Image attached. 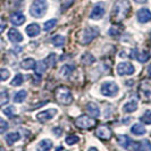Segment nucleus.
<instances>
[{"label":"nucleus","instance_id":"obj_1","mask_svg":"<svg viewBox=\"0 0 151 151\" xmlns=\"http://www.w3.org/2000/svg\"><path fill=\"white\" fill-rule=\"evenodd\" d=\"M129 10H131V4L129 0H117L111 10L110 21L114 24H119L129 16Z\"/></svg>","mask_w":151,"mask_h":151},{"label":"nucleus","instance_id":"obj_2","mask_svg":"<svg viewBox=\"0 0 151 151\" xmlns=\"http://www.w3.org/2000/svg\"><path fill=\"white\" fill-rule=\"evenodd\" d=\"M55 98L57 102L63 106H69L74 100L73 94L67 86H58L55 90Z\"/></svg>","mask_w":151,"mask_h":151},{"label":"nucleus","instance_id":"obj_3","mask_svg":"<svg viewBox=\"0 0 151 151\" xmlns=\"http://www.w3.org/2000/svg\"><path fill=\"white\" fill-rule=\"evenodd\" d=\"M99 35V29L97 27H85L84 30H82L78 34H77V40L81 45H89L91 43L94 39Z\"/></svg>","mask_w":151,"mask_h":151},{"label":"nucleus","instance_id":"obj_4","mask_svg":"<svg viewBox=\"0 0 151 151\" xmlns=\"http://www.w3.org/2000/svg\"><path fill=\"white\" fill-rule=\"evenodd\" d=\"M47 9H48L47 0H33L30 8V13L33 17L41 18L47 13Z\"/></svg>","mask_w":151,"mask_h":151},{"label":"nucleus","instance_id":"obj_5","mask_svg":"<svg viewBox=\"0 0 151 151\" xmlns=\"http://www.w3.org/2000/svg\"><path fill=\"white\" fill-rule=\"evenodd\" d=\"M117 142H118V144H119L121 147H123V148H124V149H126V150L139 151L140 142L131 140L127 135H118L117 136Z\"/></svg>","mask_w":151,"mask_h":151},{"label":"nucleus","instance_id":"obj_6","mask_svg":"<svg viewBox=\"0 0 151 151\" xmlns=\"http://www.w3.org/2000/svg\"><path fill=\"white\" fill-rule=\"evenodd\" d=\"M96 124H97L96 119L91 118L90 116H86V115H82L75 119V125L78 129H90L92 127H94Z\"/></svg>","mask_w":151,"mask_h":151},{"label":"nucleus","instance_id":"obj_7","mask_svg":"<svg viewBox=\"0 0 151 151\" xmlns=\"http://www.w3.org/2000/svg\"><path fill=\"white\" fill-rule=\"evenodd\" d=\"M118 85L113 82V81H108L101 85V93L106 97H116L118 94Z\"/></svg>","mask_w":151,"mask_h":151},{"label":"nucleus","instance_id":"obj_8","mask_svg":"<svg viewBox=\"0 0 151 151\" xmlns=\"http://www.w3.org/2000/svg\"><path fill=\"white\" fill-rule=\"evenodd\" d=\"M139 96L145 102H151V82L143 81L139 88Z\"/></svg>","mask_w":151,"mask_h":151},{"label":"nucleus","instance_id":"obj_9","mask_svg":"<svg viewBox=\"0 0 151 151\" xmlns=\"http://www.w3.org/2000/svg\"><path fill=\"white\" fill-rule=\"evenodd\" d=\"M96 135L100 140L108 141V140H110V137L113 135V131L110 129L108 125H99L96 129Z\"/></svg>","mask_w":151,"mask_h":151},{"label":"nucleus","instance_id":"obj_10","mask_svg":"<svg viewBox=\"0 0 151 151\" xmlns=\"http://www.w3.org/2000/svg\"><path fill=\"white\" fill-rule=\"evenodd\" d=\"M134 72H135L134 66L131 63L123 61L117 65V73L119 75H132V74H134Z\"/></svg>","mask_w":151,"mask_h":151},{"label":"nucleus","instance_id":"obj_11","mask_svg":"<svg viewBox=\"0 0 151 151\" xmlns=\"http://www.w3.org/2000/svg\"><path fill=\"white\" fill-rule=\"evenodd\" d=\"M151 55L147 50H137V49H134L131 51V58H134L137 61L140 63H147V61L150 59Z\"/></svg>","mask_w":151,"mask_h":151},{"label":"nucleus","instance_id":"obj_12","mask_svg":"<svg viewBox=\"0 0 151 151\" xmlns=\"http://www.w3.org/2000/svg\"><path fill=\"white\" fill-rule=\"evenodd\" d=\"M56 115H57V109L51 108V109H47V110H43V111L39 113L37 115V118H38V121L40 123H47L50 119H52Z\"/></svg>","mask_w":151,"mask_h":151},{"label":"nucleus","instance_id":"obj_13","mask_svg":"<svg viewBox=\"0 0 151 151\" xmlns=\"http://www.w3.org/2000/svg\"><path fill=\"white\" fill-rule=\"evenodd\" d=\"M105 12H106V9H105V5H104L102 2L97 4V5L93 7L92 12H91L90 18L91 19H96V21L101 19V18L104 17V15H105Z\"/></svg>","mask_w":151,"mask_h":151},{"label":"nucleus","instance_id":"obj_14","mask_svg":"<svg viewBox=\"0 0 151 151\" xmlns=\"http://www.w3.org/2000/svg\"><path fill=\"white\" fill-rule=\"evenodd\" d=\"M137 19L140 23H148L151 21V12L147 8H142L137 12Z\"/></svg>","mask_w":151,"mask_h":151},{"label":"nucleus","instance_id":"obj_15","mask_svg":"<svg viewBox=\"0 0 151 151\" xmlns=\"http://www.w3.org/2000/svg\"><path fill=\"white\" fill-rule=\"evenodd\" d=\"M10 22L15 26H19V25H22L23 23L25 22V16L23 15L22 13H19V12L13 13L10 15Z\"/></svg>","mask_w":151,"mask_h":151},{"label":"nucleus","instance_id":"obj_16","mask_svg":"<svg viewBox=\"0 0 151 151\" xmlns=\"http://www.w3.org/2000/svg\"><path fill=\"white\" fill-rule=\"evenodd\" d=\"M8 39L14 43H18V42L23 41V35L19 33V31H17L16 29H10L8 32Z\"/></svg>","mask_w":151,"mask_h":151},{"label":"nucleus","instance_id":"obj_17","mask_svg":"<svg viewBox=\"0 0 151 151\" xmlns=\"http://www.w3.org/2000/svg\"><path fill=\"white\" fill-rule=\"evenodd\" d=\"M40 26H39L37 23H32L30 24L27 27H26V33H27V35L31 37V38H34V37H38L39 34H40Z\"/></svg>","mask_w":151,"mask_h":151},{"label":"nucleus","instance_id":"obj_18","mask_svg":"<svg viewBox=\"0 0 151 151\" xmlns=\"http://www.w3.org/2000/svg\"><path fill=\"white\" fill-rule=\"evenodd\" d=\"M86 110H88L89 115H91L92 117H99L100 116V108L94 102H89L86 105Z\"/></svg>","mask_w":151,"mask_h":151},{"label":"nucleus","instance_id":"obj_19","mask_svg":"<svg viewBox=\"0 0 151 151\" xmlns=\"http://www.w3.org/2000/svg\"><path fill=\"white\" fill-rule=\"evenodd\" d=\"M74 69H75V67H74L73 65H68L67 64V65H64V66L61 67L59 74H60V76H63L64 78H69V76L73 74Z\"/></svg>","mask_w":151,"mask_h":151},{"label":"nucleus","instance_id":"obj_20","mask_svg":"<svg viewBox=\"0 0 151 151\" xmlns=\"http://www.w3.org/2000/svg\"><path fill=\"white\" fill-rule=\"evenodd\" d=\"M53 147L52 142L50 140H42L40 141L37 145V150L38 151H49Z\"/></svg>","mask_w":151,"mask_h":151},{"label":"nucleus","instance_id":"obj_21","mask_svg":"<svg viewBox=\"0 0 151 151\" xmlns=\"http://www.w3.org/2000/svg\"><path fill=\"white\" fill-rule=\"evenodd\" d=\"M136 109H137V102H136V100H131V101L126 102L123 106V111L127 114L133 113V111H135Z\"/></svg>","mask_w":151,"mask_h":151},{"label":"nucleus","instance_id":"obj_22","mask_svg":"<svg viewBox=\"0 0 151 151\" xmlns=\"http://www.w3.org/2000/svg\"><path fill=\"white\" fill-rule=\"evenodd\" d=\"M37 63L33 58H26L21 63V67L23 69H26V70H30V69H34L35 68Z\"/></svg>","mask_w":151,"mask_h":151},{"label":"nucleus","instance_id":"obj_23","mask_svg":"<svg viewBox=\"0 0 151 151\" xmlns=\"http://www.w3.org/2000/svg\"><path fill=\"white\" fill-rule=\"evenodd\" d=\"M131 132L136 136H140V135H143L147 133V129L144 127L143 125H141V124H134L133 126H132V129H131Z\"/></svg>","mask_w":151,"mask_h":151},{"label":"nucleus","instance_id":"obj_24","mask_svg":"<svg viewBox=\"0 0 151 151\" xmlns=\"http://www.w3.org/2000/svg\"><path fill=\"white\" fill-rule=\"evenodd\" d=\"M19 139H21L19 133H17V132H12V133H8L7 135H6V142H7L9 145H12V144H14L15 142H17Z\"/></svg>","mask_w":151,"mask_h":151},{"label":"nucleus","instance_id":"obj_25","mask_svg":"<svg viewBox=\"0 0 151 151\" xmlns=\"http://www.w3.org/2000/svg\"><path fill=\"white\" fill-rule=\"evenodd\" d=\"M82 63H83L84 65H86V66H90V65H92L94 61H96V58H94V56L92 55V53L90 52H85L82 56Z\"/></svg>","mask_w":151,"mask_h":151},{"label":"nucleus","instance_id":"obj_26","mask_svg":"<svg viewBox=\"0 0 151 151\" xmlns=\"http://www.w3.org/2000/svg\"><path fill=\"white\" fill-rule=\"evenodd\" d=\"M26 96H27V92L25 90L18 91L15 94V97H14V101H15L16 104H21V102H23L26 99Z\"/></svg>","mask_w":151,"mask_h":151},{"label":"nucleus","instance_id":"obj_27","mask_svg":"<svg viewBox=\"0 0 151 151\" xmlns=\"http://www.w3.org/2000/svg\"><path fill=\"white\" fill-rule=\"evenodd\" d=\"M51 42H52V45H56V47H61V45H64V43H65V37H64V35H60V34L55 35V37L51 39Z\"/></svg>","mask_w":151,"mask_h":151},{"label":"nucleus","instance_id":"obj_28","mask_svg":"<svg viewBox=\"0 0 151 151\" xmlns=\"http://www.w3.org/2000/svg\"><path fill=\"white\" fill-rule=\"evenodd\" d=\"M47 65H45V63L43 60L42 61H39V63H37V65H35V73L38 74V75H42L43 73L45 72V69H47Z\"/></svg>","mask_w":151,"mask_h":151},{"label":"nucleus","instance_id":"obj_29","mask_svg":"<svg viewBox=\"0 0 151 151\" xmlns=\"http://www.w3.org/2000/svg\"><path fill=\"white\" fill-rule=\"evenodd\" d=\"M140 121L145 125H151V110H145L143 115L140 117Z\"/></svg>","mask_w":151,"mask_h":151},{"label":"nucleus","instance_id":"obj_30","mask_svg":"<svg viewBox=\"0 0 151 151\" xmlns=\"http://www.w3.org/2000/svg\"><path fill=\"white\" fill-rule=\"evenodd\" d=\"M43 61L45 63L47 67H53V66L56 65V55H55V53L49 55V56H48Z\"/></svg>","mask_w":151,"mask_h":151},{"label":"nucleus","instance_id":"obj_31","mask_svg":"<svg viewBox=\"0 0 151 151\" xmlns=\"http://www.w3.org/2000/svg\"><path fill=\"white\" fill-rule=\"evenodd\" d=\"M139 151H151V143L148 140H143L140 142Z\"/></svg>","mask_w":151,"mask_h":151},{"label":"nucleus","instance_id":"obj_32","mask_svg":"<svg viewBox=\"0 0 151 151\" xmlns=\"http://www.w3.org/2000/svg\"><path fill=\"white\" fill-rule=\"evenodd\" d=\"M9 76H10V73H9L8 69H6V68H1L0 69V82L7 81L9 78Z\"/></svg>","mask_w":151,"mask_h":151},{"label":"nucleus","instance_id":"obj_33","mask_svg":"<svg viewBox=\"0 0 151 151\" xmlns=\"http://www.w3.org/2000/svg\"><path fill=\"white\" fill-rule=\"evenodd\" d=\"M56 24H57V19H50V21H48V22L45 23V25H43V30L45 31H51L56 26Z\"/></svg>","mask_w":151,"mask_h":151},{"label":"nucleus","instance_id":"obj_34","mask_svg":"<svg viewBox=\"0 0 151 151\" xmlns=\"http://www.w3.org/2000/svg\"><path fill=\"white\" fill-rule=\"evenodd\" d=\"M23 82H24V76H23L22 74H17V75L14 77V80L12 81V85L18 86V85H21Z\"/></svg>","mask_w":151,"mask_h":151},{"label":"nucleus","instance_id":"obj_35","mask_svg":"<svg viewBox=\"0 0 151 151\" xmlns=\"http://www.w3.org/2000/svg\"><path fill=\"white\" fill-rule=\"evenodd\" d=\"M80 141V139H78V136L77 135H74V134H72V135H68L66 137V143L68 145H73V144L77 143Z\"/></svg>","mask_w":151,"mask_h":151},{"label":"nucleus","instance_id":"obj_36","mask_svg":"<svg viewBox=\"0 0 151 151\" xmlns=\"http://www.w3.org/2000/svg\"><path fill=\"white\" fill-rule=\"evenodd\" d=\"M4 114H5V115H7L9 118H12V117L15 115V108H14L13 106L7 107V108H5V109H4Z\"/></svg>","mask_w":151,"mask_h":151},{"label":"nucleus","instance_id":"obj_37","mask_svg":"<svg viewBox=\"0 0 151 151\" xmlns=\"http://www.w3.org/2000/svg\"><path fill=\"white\" fill-rule=\"evenodd\" d=\"M7 129H8V123L0 117V134L5 133Z\"/></svg>","mask_w":151,"mask_h":151},{"label":"nucleus","instance_id":"obj_38","mask_svg":"<svg viewBox=\"0 0 151 151\" xmlns=\"http://www.w3.org/2000/svg\"><path fill=\"white\" fill-rule=\"evenodd\" d=\"M6 26H7V23H6V21H5L2 17H0V34L4 32V30L6 29Z\"/></svg>","mask_w":151,"mask_h":151},{"label":"nucleus","instance_id":"obj_39","mask_svg":"<svg viewBox=\"0 0 151 151\" xmlns=\"http://www.w3.org/2000/svg\"><path fill=\"white\" fill-rule=\"evenodd\" d=\"M118 34H119V31H118V29H117L116 26H113V27L109 30V35H111V37L118 35Z\"/></svg>","mask_w":151,"mask_h":151},{"label":"nucleus","instance_id":"obj_40","mask_svg":"<svg viewBox=\"0 0 151 151\" xmlns=\"http://www.w3.org/2000/svg\"><path fill=\"white\" fill-rule=\"evenodd\" d=\"M53 132H55V135H56V136H60L61 135V129H59V127L53 129Z\"/></svg>","mask_w":151,"mask_h":151},{"label":"nucleus","instance_id":"obj_41","mask_svg":"<svg viewBox=\"0 0 151 151\" xmlns=\"http://www.w3.org/2000/svg\"><path fill=\"white\" fill-rule=\"evenodd\" d=\"M73 1H74V0H67V1H66V4H64V5H63V9H66L68 6H70V5L73 4Z\"/></svg>","mask_w":151,"mask_h":151},{"label":"nucleus","instance_id":"obj_42","mask_svg":"<svg viewBox=\"0 0 151 151\" xmlns=\"http://www.w3.org/2000/svg\"><path fill=\"white\" fill-rule=\"evenodd\" d=\"M136 4H144V2H147L148 0H134Z\"/></svg>","mask_w":151,"mask_h":151},{"label":"nucleus","instance_id":"obj_43","mask_svg":"<svg viewBox=\"0 0 151 151\" xmlns=\"http://www.w3.org/2000/svg\"><path fill=\"white\" fill-rule=\"evenodd\" d=\"M2 48H4V41H2L1 39H0V50H1Z\"/></svg>","mask_w":151,"mask_h":151},{"label":"nucleus","instance_id":"obj_44","mask_svg":"<svg viewBox=\"0 0 151 151\" xmlns=\"http://www.w3.org/2000/svg\"><path fill=\"white\" fill-rule=\"evenodd\" d=\"M88 151H99V150L97 149V148H93V147H92V148H90V149H89Z\"/></svg>","mask_w":151,"mask_h":151},{"label":"nucleus","instance_id":"obj_45","mask_svg":"<svg viewBox=\"0 0 151 151\" xmlns=\"http://www.w3.org/2000/svg\"><path fill=\"white\" fill-rule=\"evenodd\" d=\"M148 73H149V75H151V64L149 65V67H148Z\"/></svg>","mask_w":151,"mask_h":151},{"label":"nucleus","instance_id":"obj_46","mask_svg":"<svg viewBox=\"0 0 151 151\" xmlns=\"http://www.w3.org/2000/svg\"><path fill=\"white\" fill-rule=\"evenodd\" d=\"M0 151H5V149H4V148H1V147H0Z\"/></svg>","mask_w":151,"mask_h":151},{"label":"nucleus","instance_id":"obj_47","mask_svg":"<svg viewBox=\"0 0 151 151\" xmlns=\"http://www.w3.org/2000/svg\"><path fill=\"white\" fill-rule=\"evenodd\" d=\"M150 39H151V33H150Z\"/></svg>","mask_w":151,"mask_h":151}]
</instances>
